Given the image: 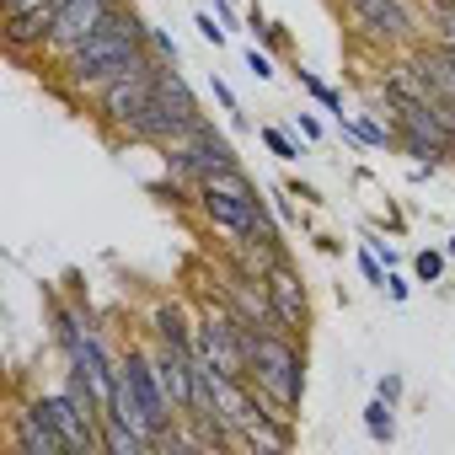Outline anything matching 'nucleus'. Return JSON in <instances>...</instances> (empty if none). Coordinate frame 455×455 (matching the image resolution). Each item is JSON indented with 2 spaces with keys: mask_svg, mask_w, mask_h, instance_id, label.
<instances>
[{
  "mask_svg": "<svg viewBox=\"0 0 455 455\" xmlns=\"http://www.w3.org/2000/svg\"><path fill=\"white\" fill-rule=\"evenodd\" d=\"M150 28H156V22L140 17L134 0H124V6L108 17L102 33H92L81 49H70V54L54 65L60 81H65V92H70V97H92V92H102L108 81H118L124 70H134V65L150 54Z\"/></svg>",
  "mask_w": 455,
  "mask_h": 455,
  "instance_id": "obj_1",
  "label": "nucleus"
},
{
  "mask_svg": "<svg viewBox=\"0 0 455 455\" xmlns=\"http://www.w3.org/2000/svg\"><path fill=\"white\" fill-rule=\"evenodd\" d=\"M193 204H198L204 225H214L220 236H247V242L268 247L274 258H290V252H284V231H279L284 220L274 214V204L263 198V188H258L242 166H225V172L204 177V182L193 188Z\"/></svg>",
  "mask_w": 455,
  "mask_h": 455,
  "instance_id": "obj_2",
  "label": "nucleus"
},
{
  "mask_svg": "<svg viewBox=\"0 0 455 455\" xmlns=\"http://www.w3.org/2000/svg\"><path fill=\"white\" fill-rule=\"evenodd\" d=\"M247 386L274 396L284 412H300L306 402V343L290 332H252L247 327Z\"/></svg>",
  "mask_w": 455,
  "mask_h": 455,
  "instance_id": "obj_3",
  "label": "nucleus"
},
{
  "mask_svg": "<svg viewBox=\"0 0 455 455\" xmlns=\"http://www.w3.org/2000/svg\"><path fill=\"white\" fill-rule=\"evenodd\" d=\"M161 166H166V177H172V204H193V198H182V193H193L204 177H214V172H225V166H242V150H236L231 134H225V129L204 113L182 140L161 145Z\"/></svg>",
  "mask_w": 455,
  "mask_h": 455,
  "instance_id": "obj_4",
  "label": "nucleus"
},
{
  "mask_svg": "<svg viewBox=\"0 0 455 455\" xmlns=\"http://www.w3.org/2000/svg\"><path fill=\"white\" fill-rule=\"evenodd\" d=\"M198 118H204V108H198V97H193L182 65H161V86H156L150 108L140 113V124L124 134V145H156V150H161V145L182 140Z\"/></svg>",
  "mask_w": 455,
  "mask_h": 455,
  "instance_id": "obj_5",
  "label": "nucleus"
},
{
  "mask_svg": "<svg viewBox=\"0 0 455 455\" xmlns=\"http://www.w3.org/2000/svg\"><path fill=\"white\" fill-rule=\"evenodd\" d=\"M161 65H166V60L145 54L134 70H124V76H118V81H108L102 92H92V118L102 124V134H108V140H118V145H124V134L140 124V113L150 108V97H156V86H161Z\"/></svg>",
  "mask_w": 455,
  "mask_h": 455,
  "instance_id": "obj_6",
  "label": "nucleus"
},
{
  "mask_svg": "<svg viewBox=\"0 0 455 455\" xmlns=\"http://www.w3.org/2000/svg\"><path fill=\"white\" fill-rule=\"evenodd\" d=\"M343 17H348V28H354L370 49H380V54H402V49H412V44L423 38L412 0H343Z\"/></svg>",
  "mask_w": 455,
  "mask_h": 455,
  "instance_id": "obj_7",
  "label": "nucleus"
},
{
  "mask_svg": "<svg viewBox=\"0 0 455 455\" xmlns=\"http://www.w3.org/2000/svg\"><path fill=\"white\" fill-rule=\"evenodd\" d=\"M6 450H12V455H70V444H65L54 412H49L38 396H33V402H17V407L6 412Z\"/></svg>",
  "mask_w": 455,
  "mask_h": 455,
  "instance_id": "obj_8",
  "label": "nucleus"
},
{
  "mask_svg": "<svg viewBox=\"0 0 455 455\" xmlns=\"http://www.w3.org/2000/svg\"><path fill=\"white\" fill-rule=\"evenodd\" d=\"M268 300L279 311V327L306 343V332H311V290H306V279H300V268L290 258H279L268 268Z\"/></svg>",
  "mask_w": 455,
  "mask_h": 455,
  "instance_id": "obj_9",
  "label": "nucleus"
},
{
  "mask_svg": "<svg viewBox=\"0 0 455 455\" xmlns=\"http://www.w3.org/2000/svg\"><path fill=\"white\" fill-rule=\"evenodd\" d=\"M49 28H54V0L28 6V12H6V49H12V60H33V54L44 60Z\"/></svg>",
  "mask_w": 455,
  "mask_h": 455,
  "instance_id": "obj_10",
  "label": "nucleus"
},
{
  "mask_svg": "<svg viewBox=\"0 0 455 455\" xmlns=\"http://www.w3.org/2000/svg\"><path fill=\"white\" fill-rule=\"evenodd\" d=\"M150 450H156V444H150L145 428H134V423L102 412V455H150Z\"/></svg>",
  "mask_w": 455,
  "mask_h": 455,
  "instance_id": "obj_11",
  "label": "nucleus"
},
{
  "mask_svg": "<svg viewBox=\"0 0 455 455\" xmlns=\"http://www.w3.org/2000/svg\"><path fill=\"white\" fill-rule=\"evenodd\" d=\"M242 28L252 33V44H258V49H268V54H290V38H284V28H279V22H274L263 6H247V12H242Z\"/></svg>",
  "mask_w": 455,
  "mask_h": 455,
  "instance_id": "obj_12",
  "label": "nucleus"
},
{
  "mask_svg": "<svg viewBox=\"0 0 455 455\" xmlns=\"http://www.w3.org/2000/svg\"><path fill=\"white\" fill-rule=\"evenodd\" d=\"M364 434H370L375 444H396V402L370 396V402H364Z\"/></svg>",
  "mask_w": 455,
  "mask_h": 455,
  "instance_id": "obj_13",
  "label": "nucleus"
},
{
  "mask_svg": "<svg viewBox=\"0 0 455 455\" xmlns=\"http://www.w3.org/2000/svg\"><path fill=\"white\" fill-rule=\"evenodd\" d=\"M258 140H263V145H268V156H274V161H284V166H295V161L306 156V140H300L295 129H279V124H263V129H258Z\"/></svg>",
  "mask_w": 455,
  "mask_h": 455,
  "instance_id": "obj_14",
  "label": "nucleus"
},
{
  "mask_svg": "<svg viewBox=\"0 0 455 455\" xmlns=\"http://www.w3.org/2000/svg\"><path fill=\"white\" fill-rule=\"evenodd\" d=\"M295 81H300V86H306L327 113H332V118H343V92H338V86H327V81H322L316 70H306V65H295Z\"/></svg>",
  "mask_w": 455,
  "mask_h": 455,
  "instance_id": "obj_15",
  "label": "nucleus"
},
{
  "mask_svg": "<svg viewBox=\"0 0 455 455\" xmlns=\"http://www.w3.org/2000/svg\"><path fill=\"white\" fill-rule=\"evenodd\" d=\"M444 263H450L444 247H423V252L412 258V279H418V284H439V279H444Z\"/></svg>",
  "mask_w": 455,
  "mask_h": 455,
  "instance_id": "obj_16",
  "label": "nucleus"
},
{
  "mask_svg": "<svg viewBox=\"0 0 455 455\" xmlns=\"http://www.w3.org/2000/svg\"><path fill=\"white\" fill-rule=\"evenodd\" d=\"M209 92H214V102H220V113H225V118H231V129H252V124H247V113H242V102H236V92H231V86H225V81H220L214 70H209Z\"/></svg>",
  "mask_w": 455,
  "mask_h": 455,
  "instance_id": "obj_17",
  "label": "nucleus"
},
{
  "mask_svg": "<svg viewBox=\"0 0 455 455\" xmlns=\"http://www.w3.org/2000/svg\"><path fill=\"white\" fill-rule=\"evenodd\" d=\"M359 274H364V284H375V290H386V274H391V268H386V263L375 258V247H370V242L359 247Z\"/></svg>",
  "mask_w": 455,
  "mask_h": 455,
  "instance_id": "obj_18",
  "label": "nucleus"
},
{
  "mask_svg": "<svg viewBox=\"0 0 455 455\" xmlns=\"http://www.w3.org/2000/svg\"><path fill=\"white\" fill-rule=\"evenodd\" d=\"M193 28H198V38H204L209 49H225V22H220L214 12H198V17H193Z\"/></svg>",
  "mask_w": 455,
  "mask_h": 455,
  "instance_id": "obj_19",
  "label": "nucleus"
},
{
  "mask_svg": "<svg viewBox=\"0 0 455 455\" xmlns=\"http://www.w3.org/2000/svg\"><path fill=\"white\" fill-rule=\"evenodd\" d=\"M150 54L166 60V65H182V49H177V38H172L166 28H150Z\"/></svg>",
  "mask_w": 455,
  "mask_h": 455,
  "instance_id": "obj_20",
  "label": "nucleus"
},
{
  "mask_svg": "<svg viewBox=\"0 0 455 455\" xmlns=\"http://www.w3.org/2000/svg\"><path fill=\"white\" fill-rule=\"evenodd\" d=\"M247 70H252V81H274V76H279L274 54H268V49H258V44L247 49Z\"/></svg>",
  "mask_w": 455,
  "mask_h": 455,
  "instance_id": "obj_21",
  "label": "nucleus"
},
{
  "mask_svg": "<svg viewBox=\"0 0 455 455\" xmlns=\"http://www.w3.org/2000/svg\"><path fill=\"white\" fill-rule=\"evenodd\" d=\"M290 129H295V134H300V140H306V145H316V140H322V134H327V129H322V118H316V113H295V118H290Z\"/></svg>",
  "mask_w": 455,
  "mask_h": 455,
  "instance_id": "obj_22",
  "label": "nucleus"
},
{
  "mask_svg": "<svg viewBox=\"0 0 455 455\" xmlns=\"http://www.w3.org/2000/svg\"><path fill=\"white\" fill-rule=\"evenodd\" d=\"M412 284H418V279H407V274H402V268H391V274H386V290H380V295H386V300H396V306H402V300H407V295H412Z\"/></svg>",
  "mask_w": 455,
  "mask_h": 455,
  "instance_id": "obj_23",
  "label": "nucleus"
},
{
  "mask_svg": "<svg viewBox=\"0 0 455 455\" xmlns=\"http://www.w3.org/2000/svg\"><path fill=\"white\" fill-rule=\"evenodd\" d=\"M402 391H407V386H402V375H396V370H386V375L375 380V396H386V402H396V407H402Z\"/></svg>",
  "mask_w": 455,
  "mask_h": 455,
  "instance_id": "obj_24",
  "label": "nucleus"
},
{
  "mask_svg": "<svg viewBox=\"0 0 455 455\" xmlns=\"http://www.w3.org/2000/svg\"><path fill=\"white\" fill-rule=\"evenodd\" d=\"M290 198H295V193H290V188H279V193H274V214H279L284 225H300V214H295V204H290Z\"/></svg>",
  "mask_w": 455,
  "mask_h": 455,
  "instance_id": "obj_25",
  "label": "nucleus"
},
{
  "mask_svg": "<svg viewBox=\"0 0 455 455\" xmlns=\"http://www.w3.org/2000/svg\"><path fill=\"white\" fill-rule=\"evenodd\" d=\"M284 188H290V193H295V198H300V204H311V209H316V204H322V193H316V188H311V182H300V177H290V182H284Z\"/></svg>",
  "mask_w": 455,
  "mask_h": 455,
  "instance_id": "obj_26",
  "label": "nucleus"
},
{
  "mask_svg": "<svg viewBox=\"0 0 455 455\" xmlns=\"http://www.w3.org/2000/svg\"><path fill=\"white\" fill-rule=\"evenodd\" d=\"M370 247H375V258H380L386 268H402V252H396L391 242H380V236H370Z\"/></svg>",
  "mask_w": 455,
  "mask_h": 455,
  "instance_id": "obj_27",
  "label": "nucleus"
},
{
  "mask_svg": "<svg viewBox=\"0 0 455 455\" xmlns=\"http://www.w3.org/2000/svg\"><path fill=\"white\" fill-rule=\"evenodd\" d=\"M6 12H28V6H44V0H0Z\"/></svg>",
  "mask_w": 455,
  "mask_h": 455,
  "instance_id": "obj_28",
  "label": "nucleus"
},
{
  "mask_svg": "<svg viewBox=\"0 0 455 455\" xmlns=\"http://www.w3.org/2000/svg\"><path fill=\"white\" fill-rule=\"evenodd\" d=\"M444 252H450V258H455V236H450V242H444Z\"/></svg>",
  "mask_w": 455,
  "mask_h": 455,
  "instance_id": "obj_29",
  "label": "nucleus"
}]
</instances>
